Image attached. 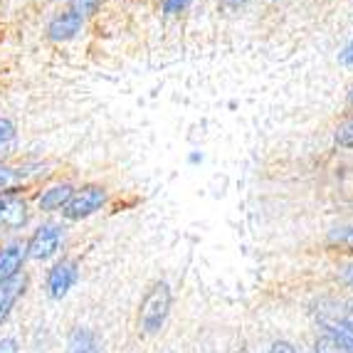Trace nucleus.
I'll return each mask as SVG.
<instances>
[{"label": "nucleus", "mask_w": 353, "mask_h": 353, "mask_svg": "<svg viewBox=\"0 0 353 353\" xmlns=\"http://www.w3.org/2000/svg\"><path fill=\"white\" fill-rule=\"evenodd\" d=\"M168 309H171V289H168V284H153L141 304V329L146 334H156L163 326Z\"/></svg>", "instance_id": "f257e3e1"}, {"label": "nucleus", "mask_w": 353, "mask_h": 353, "mask_svg": "<svg viewBox=\"0 0 353 353\" xmlns=\"http://www.w3.org/2000/svg\"><path fill=\"white\" fill-rule=\"evenodd\" d=\"M62 240H65V228L57 223H45L32 232L30 242L25 245L28 250V257L37 259V262H45V259L54 257L62 248Z\"/></svg>", "instance_id": "f03ea898"}, {"label": "nucleus", "mask_w": 353, "mask_h": 353, "mask_svg": "<svg viewBox=\"0 0 353 353\" xmlns=\"http://www.w3.org/2000/svg\"><path fill=\"white\" fill-rule=\"evenodd\" d=\"M106 203V190L101 185H84V188L74 190L65 208H62V215L67 220H82L94 215L101 205Z\"/></svg>", "instance_id": "7ed1b4c3"}, {"label": "nucleus", "mask_w": 353, "mask_h": 353, "mask_svg": "<svg viewBox=\"0 0 353 353\" xmlns=\"http://www.w3.org/2000/svg\"><path fill=\"white\" fill-rule=\"evenodd\" d=\"M77 279H79L77 262H72V259H62V262H57L48 274L50 296H52V299H62V296H67V292L74 287Z\"/></svg>", "instance_id": "20e7f679"}, {"label": "nucleus", "mask_w": 353, "mask_h": 353, "mask_svg": "<svg viewBox=\"0 0 353 353\" xmlns=\"http://www.w3.org/2000/svg\"><path fill=\"white\" fill-rule=\"evenodd\" d=\"M84 28V18L82 15H77L74 10H62L57 12L52 20L48 23V37L52 42H70L74 40Z\"/></svg>", "instance_id": "39448f33"}, {"label": "nucleus", "mask_w": 353, "mask_h": 353, "mask_svg": "<svg viewBox=\"0 0 353 353\" xmlns=\"http://www.w3.org/2000/svg\"><path fill=\"white\" fill-rule=\"evenodd\" d=\"M28 223V205L23 198L10 193H0V228L20 230Z\"/></svg>", "instance_id": "423d86ee"}, {"label": "nucleus", "mask_w": 353, "mask_h": 353, "mask_svg": "<svg viewBox=\"0 0 353 353\" xmlns=\"http://www.w3.org/2000/svg\"><path fill=\"white\" fill-rule=\"evenodd\" d=\"M25 257H28V250L20 242H10L6 248H0V282L20 274L25 265Z\"/></svg>", "instance_id": "0eeeda50"}, {"label": "nucleus", "mask_w": 353, "mask_h": 353, "mask_svg": "<svg viewBox=\"0 0 353 353\" xmlns=\"http://www.w3.org/2000/svg\"><path fill=\"white\" fill-rule=\"evenodd\" d=\"M25 284H28V279H25L23 272H20V274H15L12 279L0 282V321L10 314V309L15 306L18 296L25 292Z\"/></svg>", "instance_id": "6e6552de"}, {"label": "nucleus", "mask_w": 353, "mask_h": 353, "mask_svg": "<svg viewBox=\"0 0 353 353\" xmlns=\"http://www.w3.org/2000/svg\"><path fill=\"white\" fill-rule=\"evenodd\" d=\"M72 193H74V188H72L70 183H59V185H52V188H48L40 195L37 205H40V210H45V212H54L70 203Z\"/></svg>", "instance_id": "1a4fd4ad"}, {"label": "nucleus", "mask_w": 353, "mask_h": 353, "mask_svg": "<svg viewBox=\"0 0 353 353\" xmlns=\"http://www.w3.org/2000/svg\"><path fill=\"white\" fill-rule=\"evenodd\" d=\"M70 353H99V346H97V339L89 331L77 329L70 339Z\"/></svg>", "instance_id": "9d476101"}, {"label": "nucleus", "mask_w": 353, "mask_h": 353, "mask_svg": "<svg viewBox=\"0 0 353 353\" xmlns=\"http://www.w3.org/2000/svg\"><path fill=\"white\" fill-rule=\"evenodd\" d=\"M20 173L15 168H8V165L0 163V193H10V188H15L20 183Z\"/></svg>", "instance_id": "9b49d317"}, {"label": "nucleus", "mask_w": 353, "mask_h": 353, "mask_svg": "<svg viewBox=\"0 0 353 353\" xmlns=\"http://www.w3.org/2000/svg\"><path fill=\"white\" fill-rule=\"evenodd\" d=\"M101 0H72V10L77 15H82V18H89V15H94L99 10Z\"/></svg>", "instance_id": "f8f14e48"}, {"label": "nucleus", "mask_w": 353, "mask_h": 353, "mask_svg": "<svg viewBox=\"0 0 353 353\" xmlns=\"http://www.w3.org/2000/svg\"><path fill=\"white\" fill-rule=\"evenodd\" d=\"M165 15H181L185 8L190 6V0H161Z\"/></svg>", "instance_id": "ddd939ff"}, {"label": "nucleus", "mask_w": 353, "mask_h": 353, "mask_svg": "<svg viewBox=\"0 0 353 353\" xmlns=\"http://www.w3.org/2000/svg\"><path fill=\"white\" fill-rule=\"evenodd\" d=\"M15 139V124H12L10 119H3L0 117V146L8 141H12Z\"/></svg>", "instance_id": "4468645a"}, {"label": "nucleus", "mask_w": 353, "mask_h": 353, "mask_svg": "<svg viewBox=\"0 0 353 353\" xmlns=\"http://www.w3.org/2000/svg\"><path fill=\"white\" fill-rule=\"evenodd\" d=\"M316 353H348V351L343 346H339L334 339H321V341H316Z\"/></svg>", "instance_id": "2eb2a0df"}, {"label": "nucleus", "mask_w": 353, "mask_h": 353, "mask_svg": "<svg viewBox=\"0 0 353 353\" xmlns=\"http://www.w3.org/2000/svg\"><path fill=\"white\" fill-rule=\"evenodd\" d=\"M331 240L341 242V245H348V248H353V228L336 230V232H331Z\"/></svg>", "instance_id": "dca6fc26"}, {"label": "nucleus", "mask_w": 353, "mask_h": 353, "mask_svg": "<svg viewBox=\"0 0 353 353\" xmlns=\"http://www.w3.org/2000/svg\"><path fill=\"white\" fill-rule=\"evenodd\" d=\"M339 59H341L343 65H348V67H353V40L348 42L346 48L341 50V54H339Z\"/></svg>", "instance_id": "f3484780"}, {"label": "nucleus", "mask_w": 353, "mask_h": 353, "mask_svg": "<svg viewBox=\"0 0 353 353\" xmlns=\"http://www.w3.org/2000/svg\"><path fill=\"white\" fill-rule=\"evenodd\" d=\"M0 353H18V343L12 339H0Z\"/></svg>", "instance_id": "a211bd4d"}, {"label": "nucleus", "mask_w": 353, "mask_h": 353, "mask_svg": "<svg viewBox=\"0 0 353 353\" xmlns=\"http://www.w3.org/2000/svg\"><path fill=\"white\" fill-rule=\"evenodd\" d=\"M270 353H296V348L292 346V343L279 341V343H274V346H272V351H270Z\"/></svg>", "instance_id": "6ab92c4d"}, {"label": "nucleus", "mask_w": 353, "mask_h": 353, "mask_svg": "<svg viewBox=\"0 0 353 353\" xmlns=\"http://www.w3.org/2000/svg\"><path fill=\"white\" fill-rule=\"evenodd\" d=\"M248 3V0H223V6L230 8V10H237V8H242Z\"/></svg>", "instance_id": "aec40b11"}, {"label": "nucleus", "mask_w": 353, "mask_h": 353, "mask_svg": "<svg viewBox=\"0 0 353 353\" xmlns=\"http://www.w3.org/2000/svg\"><path fill=\"white\" fill-rule=\"evenodd\" d=\"M190 163H201V161H203V153H190Z\"/></svg>", "instance_id": "412c9836"}, {"label": "nucleus", "mask_w": 353, "mask_h": 353, "mask_svg": "<svg viewBox=\"0 0 353 353\" xmlns=\"http://www.w3.org/2000/svg\"><path fill=\"white\" fill-rule=\"evenodd\" d=\"M348 106L353 109V87H351V92H348Z\"/></svg>", "instance_id": "4be33fe9"}, {"label": "nucleus", "mask_w": 353, "mask_h": 353, "mask_svg": "<svg viewBox=\"0 0 353 353\" xmlns=\"http://www.w3.org/2000/svg\"><path fill=\"white\" fill-rule=\"evenodd\" d=\"M346 277H348V279H351V282H353V267H348V272H346Z\"/></svg>", "instance_id": "5701e85b"}, {"label": "nucleus", "mask_w": 353, "mask_h": 353, "mask_svg": "<svg viewBox=\"0 0 353 353\" xmlns=\"http://www.w3.org/2000/svg\"><path fill=\"white\" fill-rule=\"evenodd\" d=\"M52 3H57V0H52Z\"/></svg>", "instance_id": "b1692460"}]
</instances>
